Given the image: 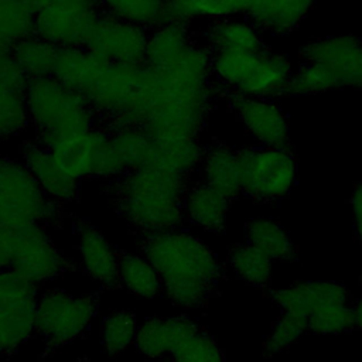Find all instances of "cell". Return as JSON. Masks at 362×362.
<instances>
[{"label":"cell","instance_id":"obj_1","mask_svg":"<svg viewBox=\"0 0 362 362\" xmlns=\"http://www.w3.org/2000/svg\"><path fill=\"white\" fill-rule=\"evenodd\" d=\"M141 249L177 307L205 304L221 279L222 269L212 250L188 232L173 229L144 235Z\"/></svg>","mask_w":362,"mask_h":362},{"label":"cell","instance_id":"obj_2","mask_svg":"<svg viewBox=\"0 0 362 362\" xmlns=\"http://www.w3.org/2000/svg\"><path fill=\"white\" fill-rule=\"evenodd\" d=\"M188 177L147 164L113 180L112 202L120 216L143 235L178 229L185 219L182 198Z\"/></svg>","mask_w":362,"mask_h":362},{"label":"cell","instance_id":"obj_3","mask_svg":"<svg viewBox=\"0 0 362 362\" xmlns=\"http://www.w3.org/2000/svg\"><path fill=\"white\" fill-rule=\"evenodd\" d=\"M288 95L311 96L334 89H362V40L352 34L325 35L298 54Z\"/></svg>","mask_w":362,"mask_h":362},{"label":"cell","instance_id":"obj_4","mask_svg":"<svg viewBox=\"0 0 362 362\" xmlns=\"http://www.w3.org/2000/svg\"><path fill=\"white\" fill-rule=\"evenodd\" d=\"M25 103L35 140L45 147L100 124L86 99L52 75L28 81Z\"/></svg>","mask_w":362,"mask_h":362},{"label":"cell","instance_id":"obj_5","mask_svg":"<svg viewBox=\"0 0 362 362\" xmlns=\"http://www.w3.org/2000/svg\"><path fill=\"white\" fill-rule=\"evenodd\" d=\"M291 61L269 47L259 51L212 54V75L226 96L277 99L288 95Z\"/></svg>","mask_w":362,"mask_h":362},{"label":"cell","instance_id":"obj_6","mask_svg":"<svg viewBox=\"0 0 362 362\" xmlns=\"http://www.w3.org/2000/svg\"><path fill=\"white\" fill-rule=\"evenodd\" d=\"M61 216L62 206L42 192L23 161L0 156V230L47 228Z\"/></svg>","mask_w":362,"mask_h":362},{"label":"cell","instance_id":"obj_7","mask_svg":"<svg viewBox=\"0 0 362 362\" xmlns=\"http://www.w3.org/2000/svg\"><path fill=\"white\" fill-rule=\"evenodd\" d=\"M242 194L274 202L284 198L294 187L297 161L288 147L250 146L238 148Z\"/></svg>","mask_w":362,"mask_h":362},{"label":"cell","instance_id":"obj_8","mask_svg":"<svg viewBox=\"0 0 362 362\" xmlns=\"http://www.w3.org/2000/svg\"><path fill=\"white\" fill-rule=\"evenodd\" d=\"M98 307L96 294L78 297L59 288L47 290L37 300L34 332L47 348L64 346L88 329Z\"/></svg>","mask_w":362,"mask_h":362},{"label":"cell","instance_id":"obj_9","mask_svg":"<svg viewBox=\"0 0 362 362\" xmlns=\"http://www.w3.org/2000/svg\"><path fill=\"white\" fill-rule=\"evenodd\" d=\"M48 148L61 167L78 181H113L126 173L116 154L110 130L103 124L62 139Z\"/></svg>","mask_w":362,"mask_h":362},{"label":"cell","instance_id":"obj_10","mask_svg":"<svg viewBox=\"0 0 362 362\" xmlns=\"http://www.w3.org/2000/svg\"><path fill=\"white\" fill-rule=\"evenodd\" d=\"M34 13V34L57 48L85 47L99 17L98 0H24Z\"/></svg>","mask_w":362,"mask_h":362},{"label":"cell","instance_id":"obj_11","mask_svg":"<svg viewBox=\"0 0 362 362\" xmlns=\"http://www.w3.org/2000/svg\"><path fill=\"white\" fill-rule=\"evenodd\" d=\"M7 246V269L41 284L61 276L68 267L61 250L42 226L3 230Z\"/></svg>","mask_w":362,"mask_h":362},{"label":"cell","instance_id":"obj_12","mask_svg":"<svg viewBox=\"0 0 362 362\" xmlns=\"http://www.w3.org/2000/svg\"><path fill=\"white\" fill-rule=\"evenodd\" d=\"M37 300V284L0 270V358L17 352L34 334Z\"/></svg>","mask_w":362,"mask_h":362},{"label":"cell","instance_id":"obj_13","mask_svg":"<svg viewBox=\"0 0 362 362\" xmlns=\"http://www.w3.org/2000/svg\"><path fill=\"white\" fill-rule=\"evenodd\" d=\"M148 31L137 24L100 13L85 48L109 64L140 65L146 59Z\"/></svg>","mask_w":362,"mask_h":362},{"label":"cell","instance_id":"obj_14","mask_svg":"<svg viewBox=\"0 0 362 362\" xmlns=\"http://www.w3.org/2000/svg\"><path fill=\"white\" fill-rule=\"evenodd\" d=\"M229 110L256 146L288 147L290 120L276 99L226 96Z\"/></svg>","mask_w":362,"mask_h":362},{"label":"cell","instance_id":"obj_15","mask_svg":"<svg viewBox=\"0 0 362 362\" xmlns=\"http://www.w3.org/2000/svg\"><path fill=\"white\" fill-rule=\"evenodd\" d=\"M21 161L42 192L59 206L69 205L79 197L81 181L68 174L44 144L37 140L27 141Z\"/></svg>","mask_w":362,"mask_h":362},{"label":"cell","instance_id":"obj_16","mask_svg":"<svg viewBox=\"0 0 362 362\" xmlns=\"http://www.w3.org/2000/svg\"><path fill=\"white\" fill-rule=\"evenodd\" d=\"M28 81L11 55L0 57V140L17 137L30 127L25 103Z\"/></svg>","mask_w":362,"mask_h":362},{"label":"cell","instance_id":"obj_17","mask_svg":"<svg viewBox=\"0 0 362 362\" xmlns=\"http://www.w3.org/2000/svg\"><path fill=\"white\" fill-rule=\"evenodd\" d=\"M274 303L281 313L308 320V317L327 305L348 304V290L337 281H305L274 290L272 293Z\"/></svg>","mask_w":362,"mask_h":362},{"label":"cell","instance_id":"obj_18","mask_svg":"<svg viewBox=\"0 0 362 362\" xmlns=\"http://www.w3.org/2000/svg\"><path fill=\"white\" fill-rule=\"evenodd\" d=\"M78 250L83 272L105 288L119 286V253L90 223L78 226Z\"/></svg>","mask_w":362,"mask_h":362},{"label":"cell","instance_id":"obj_19","mask_svg":"<svg viewBox=\"0 0 362 362\" xmlns=\"http://www.w3.org/2000/svg\"><path fill=\"white\" fill-rule=\"evenodd\" d=\"M212 54L259 51L266 48L264 37L246 17H228L206 23L198 37Z\"/></svg>","mask_w":362,"mask_h":362},{"label":"cell","instance_id":"obj_20","mask_svg":"<svg viewBox=\"0 0 362 362\" xmlns=\"http://www.w3.org/2000/svg\"><path fill=\"white\" fill-rule=\"evenodd\" d=\"M315 0H255L246 18L264 35L284 37L304 21Z\"/></svg>","mask_w":362,"mask_h":362},{"label":"cell","instance_id":"obj_21","mask_svg":"<svg viewBox=\"0 0 362 362\" xmlns=\"http://www.w3.org/2000/svg\"><path fill=\"white\" fill-rule=\"evenodd\" d=\"M197 331L198 325L187 317L150 318L137 327L134 345L144 356L157 359L171 354L181 341Z\"/></svg>","mask_w":362,"mask_h":362},{"label":"cell","instance_id":"obj_22","mask_svg":"<svg viewBox=\"0 0 362 362\" xmlns=\"http://www.w3.org/2000/svg\"><path fill=\"white\" fill-rule=\"evenodd\" d=\"M199 168L204 178L202 182L221 192L229 201L242 194L238 148L219 140L212 141L204 147Z\"/></svg>","mask_w":362,"mask_h":362},{"label":"cell","instance_id":"obj_23","mask_svg":"<svg viewBox=\"0 0 362 362\" xmlns=\"http://www.w3.org/2000/svg\"><path fill=\"white\" fill-rule=\"evenodd\" d=\"M255 0H164L165 21L191 27L192 23H211L221 18L246 16Z\"/></svg>","mask_w":362,"mask_h":362},{"label":"cell","instance_id":"obj_24","mask_svg":"<svg viewBox=\"0 0 362 362\" xmlns=\"http://www.w3.org/2000/svg\"><path fill=\"white\" fill-rule=\"evenodd\" d=\"M229 202L205 182L188 185L182 198L184 216L208 232H221L225 228Z\"/></svg>","mask_w":362,"mask_h":362},{"label":"cell","instance_id":"obj_25","mask_svg":"<svg viewBox=\"0 0 362 362\" xmlns=\"http://www.w3.org/2000/svg\"><path fill=\"white\" fill-rule=\"evenodd\" d=\"M153 158L150 164L187 177L199 168L204 156V146L199 137L153 139Z\"/></svg>","mask_w":362,"mask_h":362},{"label":"cell","instance_id":"obj_26","mask_svg":"<svg viewBox=\"0 0 362 362\" xmlns=\"http://www.w3.org/2000/svg\"><path fill=\"white\" fill-rule=\"evenodd\" d=\"M247 243L253 245L272 260L291 262L296 249L288 232L281 223L269 218H255L246 223Z\"/></svg>","mask_w":362,"mask_h":362},{"label":"cell","instance_id":"obj_27","mask_svg":"<svg viewBox=\"0 0 362 362\" xmlns=\"http://www.w3.org/2000/svg\"><path fill=\"white\" fill-rule=\"evenodd\" d=\"M55 45L31 34L13 45L11 57L28 79L51 76L58 58Z\"/></svg>","mask_w":362,"mask_h":362},{"label":"cell","instance_id":"obj_28","mask_svg":"<svg viewBox=\"0 0 362 362\" xmlns=\"http://www.w3.org/2000/svg\"><path fill=\"white\" fill-rule=\"evenodd\" d=\"M119 283L136 296L154 298L163 290L161 279L154 266L141 256L119 255Z\"/></svg>","mask_w":362,"mask_h":362},{"label":"cell","instance_id":"obj_29","mask_svg":"<svg viewBox=\"0 0 362 362\" xmlns=\"http://www.w3.org/2000/svg\"><path fill=\"white\" fill-rule=\"evenodd\" d=\"M116 154L124 168L132 171L147 165L153 158V139L141 127L109 129Z\"/></svg>","mask_w":362,"mask_h":362},{"label":"cell","instance_id":"obj_30","mask_svg":"<svg viewBox=\"0 0 362 362\" xmlns=\"http://www.w3.org/2000/svg\"><path fill=\"white\" fill-rule=\"evenodd\" d=\"M100 11L151 30L165 23L164 0H98Z\"/></svg>","mask_w":362,"mask_h":362},{"label":"cell","instance_id":"obj_31","mask_svg":"<svg viewBox=\"0 0 362 362\" xmlns=\"http://www.w3.org/2000/svg\"><path fill=\"white\" fill-rule=\"evenodd\" d=\"M229 264L235 274L256 287H264L272 276V259L250 243L236 245L229 252Z\"/></svg>","mask_w":362,"mask_h":362},{"label":"cell","instance_id":"obj_32","mask_svg":"<svg viewBox=\"0 0 362 362\" xmlns=\"http://www.w3.org/2000/svg\"><path fill=\"white\" fill-rule=\"evenodd\" d=\"M137 321L127 310L107 315L102 322V346L106 354L117 355L134 344Z\"/></svg>","mask_w":362,"mask_h":362},{"label":"cell","instance_id":"obj_33","mask_svg":"<svg viewBox=\"0 0 362 362\" xmlns=\"http://www.w3.org/2000/svg\"><path fill=\"white\" fill-rule=\"evenodd\" d=\"M0 33L13 44L34 34V13L24 0L0 1Z\"/></svg>","mask_w":362,"mask_h":362},{"label":"cell","instance_id":"obj_34","mask_svg":"<svg viewBox=\"0 0 362 362\" xmlns=\"http://www.w3.org/2000/svg\"><path fill=\"white\" fill-rule=\"evenodd\" d=\"M174 362H225L219 345L205 332L197 331L171 351Z\"/></svg>","mask_w":362,"mask_h":362},{"label":"cell","instance_id":"obj_35","mask_svg":"<svg viewBox=\"0 0 362 362\" xmlns=\"http://www.w3.org/2000/svg\"><path fill=\"white\" fill-rule=\"evenodd\" d=\"M355 328L354 308L348 304H334L314 311L307 320V329L314 334H342Z\"/></svg>","mask_w":362,"mask_h":362},{"label":"cell","instance_id":"obj_36","mask_svg":"<svg viewBox=\"0 0 362 362\" xmlns=\"http://www.w3.org/2000/svg\"><path fill=\"white\" fill-rule=\"evenodd\" d=\"M304 331H307L305 320L288 313H281L279 320L273 324L270 334L266 337L263 349L267 355L280 354L290 348Z\"/></svg>","mask_w":362,"mask_h":362},{"label":"cell","instance_id":"obj_37","mask_svg":"<svg viewBox=\"0 0 362 362\" xmlns=\"http://www.w3.org/2000/svg\"><path fill=\"white\" fill-rule=\"evenodd\" d=\"M351 209L354 216L355 232L362 247V184H358L351 195Z\"/></svg>","mask_w":362,"mask_h":362},{"label":"cell","instance_id":"obj_38","mask_svg":"<svg viewBox=\"0 0 362 362\" xmlns=\"http://www.w3.org/2000/svg\"><path fill=\"white\" fill-rule=\"evenodd\" d=\"M13 45H14V44L0 33V57L11 55Z\"/></svg>","mask_w":362,"mask_h":362},{"label":"cell","instance_id":"obj_39","mask_svg":"<svg viewBox=\"0 0 362 362\" xmlns=\"http://www.w3.org/2000/svg\"><path fill=\"white\" fill-rule=\"evenodd\" d=\"M354 317H355V327L362 332V298H359L356 305L354 307Z\"/></svg>","mask_w":362,"mask_h":362},{"label":"cell","instance_id":"obj_40","mask_svg":"<svg viewBox=\"0 0 362 362\" xmlns=\"http://www.w3.org/2000/svg\"><path fill=\"white\" fill-rule=\"evenodd\" d=\"M359 284H361V287H362V272H361V274H359Z\"/></svg>","mask_w":362,"mask_h":362},{"label":"cell","instance_id":"obj_41","mask_svg":"<svg viewBox=\"0 0 362 362\" xmlns=\"http://www.w3.org/2000/svg\"><path fill=\"white\" fill-rule=\"evenodd\" d=\"M165 362H174V361H165Z\"/></svg>","mask_w":362,"mask_h":362}]
</instances>
